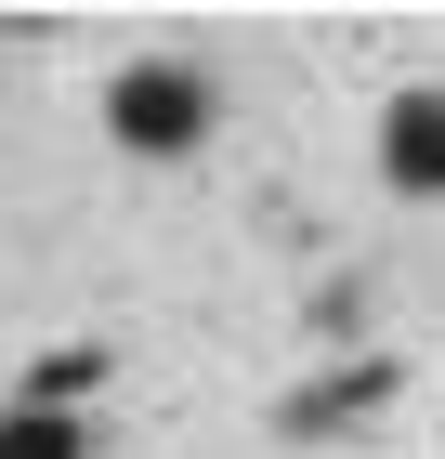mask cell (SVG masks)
I'll return each mask as SVG.
<instances>
[{
	"mask_svg": "<svg viewBox=\"0 0 445 459\" xmlns=\"http://www.w3.org/2000/svg\"><path fill=\"white\" fill-rule=\"evenodd\" d=\"M105 132L144 144V158H184V144L210 132V79L197 66H132L118 92H105Z\"/></svg>",
	"mask_w": 445,
	"mask_h": 459,
	"instance_id": "6da1fadb",
	"label": "cell"
},
{
	"mask_svg": "<svg viewBox=\"0 0 445 459\" xmlns=\"http://www.w3.org/2000/svg\"><path fill=\"white\" fill-rule=\"evenodd\" d=\"M380 171H393V197H445V92L380 106Z\"/></svg>",
	"mask_w": 445,
	"mask_h": 459,
	"instance_id": "7a4b0ae2",
	"label": "cell"
},
{
	"mask_svg": "<svg viewBox=\"0 0 445 459\" xmlns=\"http://www.w3.org/2000/svg\"><path fill=\"white\" fill-rule=\"evenodd\" d=\"M380 394H393V368H380V354H367V368H341V381H314V394H288V433H341V420H367Z\"/></svg>",
	"mask_w": 445,
	"mask_h": 459,
	"instance_id": "3957f363",
	"label": "cell"
},
{
	"mask_svg": "<svg viewBox=\"0 0 445 459\" xmlns=\"http://www.w3.org/2000/svg\"><path fill=\"white\" fill-rule=\"evenodd\" d=\"M0 459H79V407H0Z\"/></svg>",
	"mask_w": 445,
	"mask_h": 459,
	"instance_id": "277c9868",
	"label": "cell"
},
{
	"mask_svg": "<svg viewBox=\"0 0 445 459\" xmlns=\"http://www.w3.org/2000/svg\"><path fill=\"white\" fill-rule=\"evenodd\" d=\"M92 381H105V354H53V368H27L13 407H66V394H92Z\"/></svg>",
	"mask_w": 445,
	"mask_h": 459,
	"instance_id": "5b68a950",
	"label": "cell"
}]
</instances>
